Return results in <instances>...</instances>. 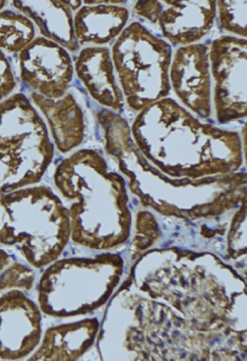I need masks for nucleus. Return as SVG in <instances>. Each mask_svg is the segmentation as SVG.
<instances>
[{
	"label": "nucleus",
	"instance_id": "4468645a",
	"mask_svg": "<svg viewBox=\"0 0 247 361\" xmlns=\"http://www.w3.org/2000/svg\"><path fill=\"white\" fill-rule=\"evenodd\" d=\"M84 1L73 17L74 32L80 44H102L113 42L127 27L129 11L125 6H116L119 1Z\"/></svg>",
	"mask_w": 247,
	"mask_h": 361
},
{
	"label": "nucleus",
	"instance_id": "6e6552de",
	"mask_svg": "<svg viewBox=\"0 0 247 361\" xmlns=\"http://www.w3.org/2000/svg\"><path fill=\"white\" fill-rule=\"evenodd\" d=\"M134 12L158 25L163 37L174 46H191L201 40L214 25L216 1H137Z\"/></svg>",
	"mask_w": 247,
	"mask_h": 361
},
{
	"label": "nucleus",
	"instance_id": "9b49d317",
	"mask_svg": "<svg viewBox=\"0 0 247 361\" xmlns=\"http://www.w3.org/2000/svg\"><path fill=\"white\" fill-rule=\"evenodd\" d=\"M39 338L40 315L36 305L17 290L0 297V358L25 357Z\"/></svg>",
	"mask_w": 247,
	"mask_h": 361
},
{
	"label": "nucleus",
	"instance_id": "7ed1b4c3",
	"mask_svg": "<svg viewBox=\"0 0 247 361\" xmlns=\"http://www.w3.org/2000/svg\"><path fill=\"white\" fill-rule=\"evenodd\" d=\"M2 245L18 247L34 267L61 255L71 235L69 210L49 188L18 189L1 195Z\"/></svg>",
	"mask_w": 247,
	"mask_h": 361
},
{
	"label": "nucleus",
	"instance_id": "a211bd4d",
	"mask_svg": "<svg viewBox=\"0 0 247 361\" xmlns=\"http://www.w3.org/2000/svg\"><path fill=\"white\" fill-rule=\"evenodd\" d=\"M219 23L229 33L246 39V1H217Z\"/></svg>",
	"mask_w": 247,
	"mask_h": 361
},
{
	"label": "nucleus",
	"instance_id": "9d476101",
	"mask_svg": "<svg viewBox=\"0 0 247 361\" xmlns=\"http://www.w3.org/2000/svg\"><path fill=\"white\" fill-rule=\"evenodd\" d=\"M170 87L183 104L203 119L212 115L208 47L203 44L180 47L170 68Z\"/></svg>",
	"mask_w": 247,
	"mask_h": 361
},
{
	"label": "nucleus",
	"instance_id": "f03ea898",
	"mask_svg": "<svg viewBox=\"0 0 247 361\" xmlns=\"http://www.w3.org/2000/svg\"><path fill=\"white\" fill-rule=\"evenodd\" d=\"M54 183L72 202L68 210L76 243L110 249L129 237L131 215L125 180L108 171L98 152L82 149L63 160L55 171Z\"/></svg>",
	"mask_w": 247,
	"mask_h": 361
},
{
	"label": "nucleus",
	"instance_id": "423d86ee",
	"mask_svg": "<svg viewBox=\"0 0 247 361\" xmlns=\"http://www.w3.org/2000/svg\"><path fill=\"white\" fill-rule=\"evenodd\" d=\"M118 269L113 256L58 262L46 271L40 283L42 310L63 317L96 309L116 285Z\"/></svg>",
	"mask_w": 247,
	"mask_h": 361
},
{
	"label": "nucleus",
	"instance_id": "6ab92c4d",
	"mask_svg": "<svg viewBox=\"0 0 247 361\" xmlns=\"http://www.w3.org/2000/svg\"><path fill=\"white\" fill-rule=\"evenodd\" d=\"M34 273L23 264H12L0 275V290L8 289L30 290L33 286Z\"/></svg>",
	"mask_w": 247,
	"mask_h": 361
},
{
	"label": "nucleus",
	"instance_id": "2eb2a0df",
	"mask_svg": "<svg viewBox=\"0 0 247 361\" xmlns=\"http://www.w3.org/2000/svg\"><path fill=\"white\" fill-rule=\"evenodd\" d=\"M13 6L35 23L44 38L69 52L80 44L74 32L73 14L67 1H13Z\"/></svg>",
	"mask_w": 247,
	"mask_h": 361
},
{
	"label": "nucleus",
	"instance_id": "4be33fe9",
	"mask_svg": "<svg viewBox=\"0 0 247 361\" xmlns=\"http://www.w3.org/2000/svg\"><path fill=\"white\" fill-rule=\"evenodd\" d=\"M10 262V255L4 250L0 249V272L6 268V264Z\"/></svg>",
	"mask_w": 247,
	"mask_h": 361
},
{
	"label": "nucleus",
	"instance_id": "f8f14e48",
	"mask_svg": "<svg viewBox=\"0 0 247 361\" xmlns=\"http://www.w3.org/2000/svg\"><path fill=\"white\" fill-rule=\"evenodd\" d=\"M74 70L91 97L108 110L120 111L125 96L115 77L110 50L106 47H87L75 59Z\"/></svg>",
	"mask_w": 247,
	"mask_h": 361
},
{
	"label": "nucleus",
	"instance_id": "1a4fd4ad",
	"mask_svg": "<svg viewBox=\"0 0 247 361\" xmlns=\"http://www.w3.org/2000/svg\"><path fill=\"white\" fill-rule=\"evenodd\" d=\"M17 54L19 76L34 93L51 99L68 93L74 78L69 51L46 38L37 37Z\"/></svg>",
	"mask_w": 247,
	"mask_h": 361
},
{
	"label": "nucleus",
	"instance_id": "f3484780",
	"mask_svg": "<svg viewBox=\"0 0 247 361\" xmlns=\"http://www.w3.org/2000/svg\"><path fill=\"white\" fill-rule=\"evenodd\" d=\"M35 38V25L27 17L13 10L0 12V49L19 53Z\"/></svg>",
	"mask_w": 247,
	"mask_h": 361
},
{
	"label": "nucleus",
	"instance_id": "0eeeda50",
	"mask_svg": "<svg viewBox=\"0 0 247 361\" xmlns=\"http://www.w3.org/2000/svg\"><path fill=\"white\" fill-rule=\"evenodd\" d=\"M246 39L234 36H221L208 48L215 108L220 123L246 117Z\"/></svg>",
	"mask_w": 247,
	"mask_h": 361
},
{
	"label": "nucleus",
	"instance_id": "5701e85b",
	"mask_svg": "<svg viewBox=\"0 0 247 361\" xmlns=\"http://www.w3.org/2000/svg\"><path fill=\"white\" fill-rule=\"evenodd\" d=\"M6 4H8L6 1H0V12L4 10V8L6 6Z\"/></svg>",
	"mask_w": 247,
	"mask_h": 361
},
{
	"label": "nucleus",
	"instance_id": "ddd939ff",
	"mask_svg": "<svg viewBox=\"0 0 247 361\" xmlns=\"http://www.w3.org/2000/svg\"><path fill=\"white\" fill-rule=\"evenodd\" d=\"M30 100L46 118L59 152L68 153L82 145L85 135L84 112L73 94L51 99L31 93Z\"/></svg>",
	"mask_w": 247,
	"mask_h": 361
},
{
	"label": "nucleus",
	"instance_id": "39448f33",
	"mask_svg": "<svg viewBox=\"0 0 247 361\" xmlns=\"http://www.w3.org/2000/svg\"><path fill=\"white\" fill-rule=\"evenodd\" d=\"M0 152L10 162L6 193L38 183L54 157L46 123L25 94L0 102Z\"/></svg>",
	"mask_w": 247,
	"mask_h": 361
},
{
	"label": "nucleus",
	"instance_id": "aec40b11",
	"mask_svg": "<svg viewBox=\"0 0 247 361\" xmlns=\"http://www.w3.org/2000/svg\"><path fill=\"white\" fill-rule=\"evenodd\" d=\"M17 81L13 72L10 59L6 56L4 50L0 49V102L13 95L16 89Z\"/></svg>",
	"mask_w": 247,
	"mask_h": 361
},
{
	"label": "nucleus",
	"instance_id": "412c9836",
	"mask_svg": "<svg viewBox=\"0 0 247 361\" xmlns=\"http://www.w3.org/2000/svg\"><path fill=\"white\" fill-rule=\"evenodd\" d=\"M11 183L10 162L8 156L0 152V200L1 195L6 193ZM4 235V208L0 202V243H2Z\"/></svg>",
	"mask_w": 247,
	"mask_h": 361
},
{
	"label": "nucleus",
	"instance_id": "20e7f679",
	"mask_svg": "<svg viewBox=\"0 0 247 361\" xmlns=\"http://www.w3.org/2000/svg\"><path fill=\"white\" fill-rule=\"evenodd\" d=\"M112 61L127 106L141 112L170 92L172 46L135 21L113 44Z\"/></svg>",
	"mask_w": 247,
	"mask_h": 361
},
{
	"label": "nucleus",
	"instance_id": "f257e3e1",
	"mask_svg": "<svg viewBox=\"0 0 247 361\" xmlns=\"http://www.w3.org/2000/svg\"><path fill=\"white\" fill-rule=\"evenodd\" d=\"M133 136L140 151L172 177L227 174L241 164L237 133L203 125L172 98L142 110Z\"/></svg>",
	"mask_w": 247,
	"mask_h": 361
},
{
	"label": "nucleus",
	"instance_id": "dca6fc26",
	"mask_svg": "<svg viewBox=\"0 0 247 361\" xmlns=\"http://www.w3.org/2000/svg\"><path fill=\"white\" fill-rule=\"evenodd\" d=\"M97 329V322L93 319L51 329L32 360H77L93 343Z\"/></svg>",
	"mask_w": 247,
	"mask_h": 361
}]
</instances>
